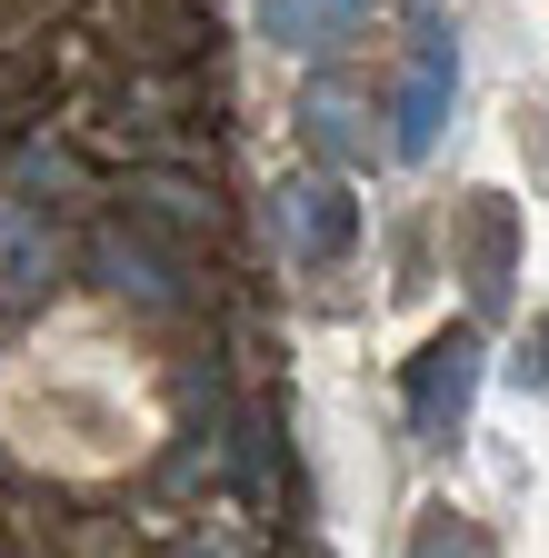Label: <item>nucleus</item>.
Here are the masks:
<instances>
[{"mask_svg":"<svg viewBox=\"0 0 549 558\" xmlns=\"http://www.w3.org/2000/svg\"><path fill=\"white\" fill-rule=\"evenodd\" d=\"M479 369H490V349H479V329H440L420 360H409V429H420L430 449H450L469 429V399H479Z\"/></svg>","mask_w":549,"mask_h":558,"instance_id":"nucleus-1","label":"nucleus"},{"mask_svg":"<svg viewBox=\"0 0 549 558\" xmlns=\"http://www.w3.org/2000/svg\"><path fill=\"white\" fill-rule=\"evenodd\" d=\"M450 90H460V40L450 31H420V50H409V81H399V160H430L440 130H450Z\"/></svg>","mask_w":549,"mask_h":558,"instance_id":"nucleus-2","label":"nucleus"},{"mask_svg":"<svg viewBox=\"0 0 549 558\" xmlns=\"http://www.w3.org/2000/svg\"><path fill=\"white\" fill-rule=\"evenodd\" d=\"M281 240L300 250V259H339V250H350L360 240V199L350 190H339V180H281Z\"/></svg>","mask_w":549,"mask_h":558,"instance_id":"nucleus-3","label":"nucleus"},{"mask_svg":"<svg viewBox=\"0 0 549 558\" xmlns=\"http://www.w3.org/2000/svg\"><path fill=\"white\" fill-rule=\"evenodd\" d=\"M370 11H380V0H260V40H281V50H330V40H350Z\"/></svg>","mask_w":549,"mask_h":558,"instance_id":"nucleus-4","label":"nucleus"},{"mask_svg":"<svg viewBox=\"0 0 549 558\" xmlns=\"http://www.w3.org/2000/svg\"><path fill=\"white\" fill-rule=\"evenodd\" d=\"M510 290V199L479 190L469 199V300H500Z\"/></svg>","mask_w":549,"mask_h":558,"instance_id":"nucleus-5","label":"nucleus"},{"mask_svg":"<svg viewBox=\"0 0 549 558\" xmlns=\"http://www.w3.org/2000/svg\"><path fill=\"white\" fill-rule=\"evenodd\" d=\"M100 269L120 279V290H141V300H180V279H170V259H160L151 240H120V230H110V240H100Z\"/></svg>","mask_w":549,"mask_h":558,"instance_id":"nucleus-6","label":"nucleus"},{"mask_svg":"<svg viewBox=\"0 0 549 558\" xmlns=\"http://www.w3.org/2000/svg\"><path fill=\"white\" fill-rule=\"evenodd\" d=\"M310 140H320V150H339V160H360V150H370V130H360V100L320 81V90H310Z\"/></svg>","mask_w":549,"mask_h":558,"instance_id":"nucleus-7","label":"nucleus"},{"mask_svg":"<svg viewBox=\"0 0 549 558\" xmlns=\"http://www.w3.org/2000/svg\"><path fill=\"white\" fill-rule=\"evenodd\" d=\"M409 558H500V548H490V529H479V519L430 509V519H420V538H409Z\"/></svg>","mask_w":549,"mask_h":558,"instance_id":"nucleus-8","label":"nucleus"},{"mask_svg":"<svg viewBox=\"0 0 549 558\" xmlns=\"http://www.w3.org/2000/svg\"><path fill=\"white\" fill-rule=\"evenodd\" d=\"M529 379L549 389V319H539V339H529Z\"/></svg>","mask_w":549,"mask_h":558,"instance_id":"nucleus-9","label":"nucleus"}]
</instances>
